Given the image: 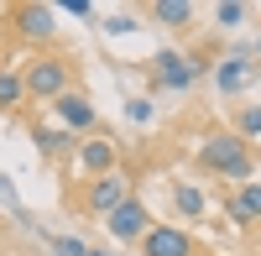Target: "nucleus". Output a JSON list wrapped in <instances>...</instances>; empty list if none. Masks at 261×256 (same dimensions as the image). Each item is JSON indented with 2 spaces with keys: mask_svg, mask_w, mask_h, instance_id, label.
Listing matches in <instances>:
<instances>
[{
  "mask_svg": "<svg viewBox=\"0 0 261 256\" xmlns=\"http://www.w3.org/2000/svg\"><path fill=\"white\" fill-rule=\"evenodd\" d=\"M193 162H199V173L220 178V183H251V178H256V152L230 131V125L204 131L199 146H193Z\"/></svg>",
  "mask_w": 261,
  "mask_h": 256,
  "instance_id": "nucleus-1",
  "label": "nucleus"
},
{
  "mask_svg": "<svg viewBox=\"0 0 261 256\" xmlns=\"http://www.w3.org/2000/svg\"><path fill=\"white\" fill-rule=\"evenodd\" d=\"M73 58L68 53H32L27 58V68H21V84H27V105H53L73 89Z\"/></svg>",
  "mask_w": 261,
  "mask_h": 256,
  "instance_id": "nucleus-2",
  "label": "nucleus"
},
{
  "mask_svg": "<svg viewBox=\"0 0 261 256\" xmlns=\"http://www.w3.org/2000/svg\"><path fill=\"white\" fill-rule=\"evenodd\" d=\"M214 73V58L209 53H183V47H162L151 58V89L162 94H188L199 79Z\"/></svg>",
  "mask_w": 261,
  "mask_h": 256,
  "instance_id": "nucleus-3",
  "label": "nucleus"
},
{
  "mask_svg": "<svg viewBox=\"0 0 261 256\" xmlns=\"http://www.w3.org/2000/svg\"><path fill=\"white\" fill-rule=\"evenodd\" d=\"M214 89H220L225 99H241V94H251L256 89V79H261V63H256V53L246 47V42H235V47L225 53V58H214Z\"/></svg>",
  "mask_w": 261,
  "mask_h": 256,
  "instance_id": "nucleus-4",
  "label": "nucleus"
},
{
  "mask_svg": "<svg viewBox=\"0 0 261 256\" xmlns=\"http://www.w3.org/2000/svg\"><path fill=\"white\" fill-rule=\"evenodd\" d=\"M125 199H136V173L130 167H115V173H105V178H89L84 183V215H115V209L125 204Z\"/></svg>",
  "mask_w": 261,
  "mask_h": 256,
  "instance_id": "nucleus-5",
  "label": "nucleus"
},
{
  "mask_svg": "<svg viewBox=\"0 0 261 256\" xmlns=\"http://www.w3.org/2000/svg\"><path fill=\"white\" fill-rule=\"evenodd\" d=\"M6 16H11V27H16L21 42H37V47H53V42H58V11L53 6L21 0V6H11Z\"/></svg>",
  "mask_w": 261,
  "mask_h": 256,
  "instance_id": "nucleus-6",
  "label": "nucleus"
},
{
  "mask_svg": "<svg viewBox=\"0 0 261 256\" xmlns=\"http://www.w3.org/2000/svg\"><path fill=\"white\" fill-rule=\"evenodd\" d=\"M151 225H157V220H151V209H146L141 199H125L115 215H105V236H110L115 246H141V236H146Z\"/></svg>",
  "mask_w": 261,
  "mask_h": 256,
  "instance_id": "nucleus-7",
  "label": "nucleus"
},
{
  "mask_svg": "<svg viewBox=\"0 0 261 256\" xmlns=\"http://www.w3.org/2000/svg\"><path fill=\"white\" fill-rule=\"evenodd\" d=\"M53 115H58V125H63V131H73L79 141L99 131V110H94V99L84 94V89H68L63 99H53Z\"/></svg>",
  "mask_w": 261,
  "mask_h": 256,
  "instance_id": "nucleus-8",
  "label": "nucleus"
},
{
  "mask_svg": "<svg viewBox=\"0 0 261 256\" xmlns=\"http://www.w3.org/2000/svg\"><path fill=\"white\" fill-rule=\"evenodd\" d=\"M73 162H79V173H84V178H105V173H115V167H120V141H115V136H105V131H94V136H84V141H79Z\"/></svg>",
  "mask_w": 261,
  "mask_h": 256,
  "instance_id": "nucleus-9",
  "label": "nucleus"
},
{
  "mask_svg": "<svg viewBox=\"0 0 261 256\" xmlns=\"http://www.w3.org/2000/svg\"><path fill=\"white\" fill-rule=\"evenodd\" d=\"M141 256H199V241L183 225H151L141 236Z\"/></svg>",
  "mask_w": 261,
  "mask_h": 256,
  "instance_id": "nucleus-10",
  "label": "nucleus"
},
{
  "mask_svg": "<svg viewBox=\"0 0 261 256\" xmlns=\"http://www.w3.org/2000/svg\"><path fill=\"white\" fill-rule=\"evenodd\" d=\"M225 215H230V225H235V230L261 225V178H251V183H241V188H230Z\"/></svg>",
  "mask_w": 261,
  "mask_h": 256,
  "instance_id": "nucleus-11",
  "label": "nucleus"
},
{
  "mask_svg": "<svg viewBox=\"0 0 261 256\" xmlns=\"http://www.w3.org/2000/svg\"><path fill=\"white\" fill-rule=\"evenodd\" d=\"M32 146H37L42 162H63V157L79 152V136L63 131V125H32Z\"/></svg>",
  "mask_w": 261,
  "mask_h": 256,
  "instance_id": "nucleus-12",
  "label": "nucleus"
},
{
  "mask_svg": "<svg viewBox=\"0 0 261 256\" xmlns=\"http://www.w3.org/2000/svg\"><path fill=\"white\" fill-rule=\"evenodd\" d=\"M146 21H157V27H167V32H188L193 21H199V6H193V0H151Z\"/></svg>",
  "mask_w": 261,
  "mask_h": 256,
  "instance_id": "nucleus-13",
  "label": "nucleus"
},
{
  "mask_svg": "<svg viewBox=\"0 0 261 256\" xmlns=\"http://www.w3.org/2000/svg\"><path fill=\"white\" fill-rule=\"evenodd\" d=\"M172 209H178V220H204L209 215V194L199 183H172Z\"/></svg>",
  "mask_w": 261,
  "mask_h": 256,
  "instance_id": "nucleus-14",
  "label": "nucleus"
},
{
  "mask_svg": "<svg viewBox=\"0 0 261 256\" xmlns=\"http://www.w3.org/2000/svg\"><path fill=\"white\" fill-rule=\"evenodd\" d=\"M27 105V84H21L16 63H0V115H16Z\"/></svg>",
  "mask_w": 261,
  "mask_h": 256,
  "instance_id": "nucleus-15",
  "label": "nucleus"
},
{
  "mask_svg": "<svg viewBox=\"0 0 261 256\" xmlns=\"http://www.w3.org/2000/svg\"><path fill=\"white\" fill-rule=\"evenodd\" d=\"M230 131L241 136L246 146L261 136V105H235V115H230Z\"/></svg>",
  "mask_w": 261,
  "mask_h": 256,
  "instance_id": "nucleus-16",
  "label": "nucleus"
},
{
  "mask_svg": "<svg viewBox=\"0 0 261 256\" xmlns=\"http://www.w3.org/2000/svg\"><path fill=\"white\" fill-rule=\"evenodd\" d=\"M146 21L136 16V11H110V16H99V32L105 37H130V32H141Z\"/></svg>",
  "mask_w": 261,
  "mask_h": 256,
  "instance_id": "nucleus-17",
  "label": "nucleus"
},
{
  "mask_svg": "<svg viewBox=\"0 0 261 256\" xmlns=\"http://www.w3.org/2000/svg\"><path fill=\"white\" fill-rule=\"evenodd\" d=\"M37 236L53 246V256H89V241L84 236H53V230H37Z\"/></svg>",
  "mask_w": 261,
  "mask_h": 256,
  "instance_id": "nucleus-18",
  "label": "nucleus"
},
{
  "mask_svg": "<svg viewBox=\"0 0 261 256\" xmlns=\"http://www.w3.org/2000/svg\"><path fill=\"white\" fill-rule=\"evenodd\" d=\"M151 115H157V99L151 94H130L125 99V120L130 125H151Z\"/></svg>",
  "mask_w": 261,
  "mask_h": 256,
  "instance_id": "nucleus-19",
  "label": "nucleus"
},
{
  "mask_svg": "<svg viewBox=\"0 0 261 256\" xmlns=\"http://www.w3.org/2000/svg\"><path fill=\"white\" fill-rule=\"evenodd\" d=\"M214 21H220L225 32H235V27H246V6H241V0H220V6H214Z\"/></svg>",
  "mask_w": 261,
  "mask_h": 256,
  "instance_id": "nucleus-20",
  "label": "nucleus"
},
{
  "mask_svg": "<svg viewBox=\"0 0 261 256\" xmlns=\"http://www.w3.org/2000/svg\"><path fill=\"white\" fill-rule=\"evenodd\" d=\"M58 16H79V21H89L94 16V6H89V0H63V6H53Z\"/></svg>",
  "mask_w": 261,
  "mask_h": 256,
  "instance_id": "nucleus-21",
  "label": "nucleus"
},
{
  "mask_svg": "<svg viewBox=\"0 0 261 256\" xmlns=\"http://www.w3.org/2000/svg\"><path fill=\"white\" fill-rule=\"evenodd\" d=\"M0 209H21V199H16V183H11V173H0Z\"/></svg>",
  "mask_w": 261,
  "mask_h": 256,
  "instance_id": "nucleus-22",
  "label": "nucleus"
},
{
  "mask_svg": "<svg viewBox=\"0 0 261 256\" xmlns=\"http://www.w3.org/2000/svg\"><path fill=\"white\" fill-rule=\"evenodd\" d=\"M251 53H256V63H261V37H256V42H251Z\"/></svg>",
  "mask_w": 261,
  "mask_h": 256,
  "instance_id": "nucleus-23",
  "label": "nucleus"
},
{
  "mask_svg": "<svg viewBox=\"0 0 261 256\" xmlns=\"http://www.w3.org/2000/svg\"><path fill=\"white\" fill-rule=\"evenodd\" d=\"M89 256H110V251H94V246H89Z\"/></svg>",
  "mask_w": 261,
  "mask_h": 256,
  "instance_id": "nucleus-24",
  "label": "nucleus"
}]
</instances>
